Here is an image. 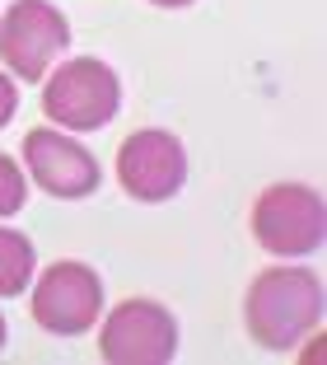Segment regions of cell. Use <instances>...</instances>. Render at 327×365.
I'll use <instances>...</instances> for the list:
<instances>
[{
  "instance_id": "cell-1",
  "label": "cell",
  "mask_w": 327,
  "mask_h": 365,
  "mask_svg": "<svg viewBox=\"0 0 327 365\" xmlns=\"http://www.w3.org/2000/svg\"><path fill=\"white\" fill-rule=\"evenodd\" d=\"M248 337L266 351H295L323 323V281L308 267H266L243 300Z\"/></svg>"
},
{
  "instance_id": "cell-2",
  "label": "cell",
  "mask_w": 327,
  "mask_h": 365,
  "mask_svg": "<svg viewBox=\"0 0 327 365\" xmlns=\"http://www.w3.org/2000/svg\"><path fill=\"white\" fill-rule=\"evenodd\" d=\"M117 103H122V85L113 66L98 56H71L43 85V113L61 131H98L103 122H113Z\"/></svg>"
},
{
  "instance_id": "cell-3",
  "label": "cell",
  "mask_w": 327,
  "mask_h": 365,
  "mask_svg": "<svg viewBox=\"0 0 327 365\" xmlns=\"http://www.w3.org/2000/svg\"><path fill=\"white\" fill-rule=\"evenodd\" d=\"M327 211L323 197L304 182H271L253 206V235L276 258H304L323 248Z\"/></svg>"
},
{
  "instance_id": "cell-4",
  "label": "cell",
  "mask_w": 327,
  "mask_h": 365,
  "mask_svg": "<svg viewBox=\"0 0 327 365\" xmlns=\"http://www.w3.org/2000/svg\"><path fill=\"white\" fill-rule=\"evenodd\" d=\"M71 47V24L52 0H14L0 19V61L14 80H43Z\"/></svg>"
},
{
  "instance_id": "cell-5",
  "label": "cell",
  "mask_w": 327,
  "mask_h": 365,
  "mask_svg": "<svg viewBox=\"0 0 327 365\" xmlns=\"http://www.w3.org/2000/svg\"><path fill=\"white\" fill-rule=\"evenodd\" d=\"M98 356L113 365H164L178 356V319L159 300H122L98 328Z\"/></svg>"
},
{
  "instance_id": "cell-6",
  "label": "cell",
  "mask_w": 327,
  "mask_h": 365,
  "mask_svg": "<svg viewBox=\"0 0 327 365\" xmlns=\"http://www.w3.org/2000/svg\"><path fill=\"white\" fill-rule=\"evenodd\" d=\"M103 314V281L89 262H52L33 286V323L56 337L89 333Z\"/></svg>"
},
{
  "instance_id": "cell-7",
  "label": "cell",
  "mask_w": 327,
  "mask_h": 365,
  "mask_svg": "<svg viewBox=\"0 0 327 365\" xmlns=\"http://www.w3.org/2000/svg\"><path fill=\"white\" fill-rule=\"evenodd\" d=\"M187 178V150L173 131L140 127L117 145V182L136 202H169Z\"/></svg>"
},
{
  "instance_id": "cell-8",
  "label": "cell",
  "mask_w": 327,
  "mask_h": 365,
  "mask_svg": "<svg viewBox=\"0 0 327 365\" xmlns=\"http://www.w3.org/2000/svg\"><path fill=\"white\" fill-rule=\"evenodd\" d=\"M24 169L47 197H61V202H80L103 182L98 160L61 127H33L24 136Z\"/></svg>"
},
{
  "instance_id": "cell-9",
  "label": "cell",
  "mask_w": 327,
  "mask_h": 365,
  "mask_svg": "<svg viewBox=\"0 0 327 365\" xmlns=\"http://www.w3.org/2000/svg\"><path fill=\"white\" fill-rule=\"evenodd\" d=\"M33 281V239L19 230H0V300L24 295Z\"/></svg>"
},
{
  "instance_id": "cell-10",
  "label": "cell",
  "mask_w": 327,
  "mask_h": 365,
  "mask_svg": "<svg viewBox=\"0 0 327 365\" xmlns=\"http://www.w3.org/2000/svg\"><path fill=\"white\" fill-rule=\"evenodd\" d=\"M24 197H28V178H24V169L10 160V155H0V220H5V215H19Z\"/></svg>"
},
{
  "instance_id": "cell-11",
  "label": "cell",
  "mask_w": 327,
  "mask_h": 365,
  "mask_svg": "<svg viewBox=\"0 0 327 365\" xmlns=\"http://www.w3.org/2000/svg\"><path fill=\"white\" fill-rule=\"evenodd\" d=\"M14 108H19V89H14V80L0 71V127H10Z\"/></svg>"
},
{
  "instance_id": "cell-12",
  "label": "cell",
  "mask_w": 327,
  "mask_h": 365,
  "mask_svg": "<svg viewBox=\"0 0 327 365\" xmlns=\"http://www.w3.org/2000/svg\"><path fill=\"white\" fill-rule=\"evenodd\" d=\"M150 5H159V10H182V5H192V0H150Z\"/></svg>"
},
{
  "instance_id": "cell-13",
  "label": "cell",
  "mask_w": 327,
  "mask_h": 365,
  "mask_svg": "<svg viewBox=\"0 0 327 365\" xmlns=\"http://www.w3.org/2000/svg\"><path fill=\"white\" fill-rule=\"evenodd\" d=\"M0 346H5V314H0Z\"/></svg>"
}]
</instances>
